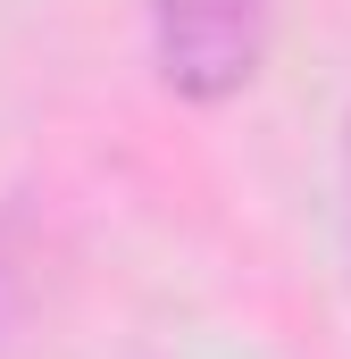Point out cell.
I'll return each mask as SVG.
<instances>
[{
    "mask_svg": "<svg viewBox=\"0 0 351 359\" xmlns=\"http://www.w3.org/2000/svg\"><path fill=\"white\" fill-rule=\"evenodd\" d=\"M276 0H151V59L159 84L192 109H218L260 76Z\"/></svg>",
    "mask_w": 351,
    "mask_h": 359,
    "instance_id": "obj_1",
    "label": "cell"
},
{
    "mask_svg": "<svg viewBox=\"0 0 351 359\" xmlns=\"http://www.w3.org/2000/svg\"><path fill=\"white\" fill-rule=\"evenodd\" d=\"M34 301H42L34 234H25V217H17V209H0V359L17 351V334H25V318H34Z\"/></svg>",
    "mask_w": 351,
    "mask_h": 359,
    "instance_id": "obj_2",
    "label": "cell"
},
{
    "mask_svg": "<svg viewBox=\"0 0 351 359\" xmlns=\"http://www.w3.org/2000/svg\"><path fill=\"white\" fill-rule=\"evenodd\" d=\"M343 259H351V109H343Z\"/></svg>",
    "mask_w": 351,
    "mask_h": 359,
    "instance_id": "obj_3",
    "label": "cell"
}]
</instances>
